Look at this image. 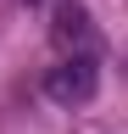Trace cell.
<instances>
[{"label": "cell", "instance_id": "obj_2", "mask_svg": "<svg viewBox=\"0 0 128 134\" xmlns=\"http://www.w3.org/2000/svg\"><path fill=\"white\" fill-rule=\"evenodd\" d=\"M50 45L61 56H95V23L78 0H61L56 17H50Z\"/></svg>", "mask_w": 128, "mask_h": 134}, {"label": "cell", "instance_id": "obj_1", "mask_svg": "<svg viewBox=\"0 0 128 134\" xmlns=\"http://www.w3.org/2000/svg\"><path fill=\"white\" fill-rule=\"evenodd\" d=\"M95 90H100L95 56H61L50 67V78H45V95L61 100V106H84V100H95Z\"/></svg>", "mask_w": 128, "mask_h": 134}]
</instances>
